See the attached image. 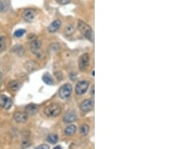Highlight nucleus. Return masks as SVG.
I'll return each instance as SVG.
<instances>
[{
  "mask_svg": "<svg viewBox=\"0 0 169 149\" xmlns=\"http://www.w3.org/2000/svg\"><path fill=\"white\" fill-rule=\"evenodd\" d=\"M77 28L80 30V33L88 39V40L93 42V32H92V28L89 27L87 23L82 20H78L77 23Z\"/></svg>",
  "mask_w": 169,
  "mask_h": 149,
  "instance_id": "1",
  "label": "nucleus"
},
{
  "mask_svg": "<svg viewBox=\"0 0 169 149\" xmlns=\"http://www.w3.org/2000/svg\"><path fill=\"white\" fill-rule=\"evenodd\" d=\"M41 47H42V44L37 39H34L30 43V49L31 51L35 55L40 57L41 54H42V51H41Z\"/></svg>",
  "mask_w": 169,
  "mask_h": 149,
  "instance_id": "5",
  "label": "nucleus"
},
{
  "mask_svg": "<svg viewBox=\"0 0 169 149\" xmlns=\"http://www.w3.org/2000/svg\"><path fill=\"white\" fill-rule=\"evenodd\" d=\"M39 112V106L35 104H29L25 108V112L28 115H35Z\"/></svg>",
  "mask_w": 169,
  "mask_h": 149,
  "instance_id": "11",
  "label": "nucleus"
},
{
  "mask_svg": "<svg viewBox=\"0 0 169 149\" xmlns=\"http://www.w3.org/2000/svg\"><path fill=\"white\" fill-rule=\"evenodd\" d=\"M72 93V87L70 84H65L60 87L59 90V95L63 99H67L71 96Z\"/></svg>",
  "mask_w": 169,
  "mask_h": 149,
  "instance_id": "3",
  "label": "nucleus"
},
{
  "mask_svg": "<svg viewBox=\"0 0 169 149\" xmlns=\"http://www.w3.org/2000/svg\"><path fill=\"white\" fill-rule=\"evenodd\" d=\"M48 141L51 144H56L58 142V136L55 134H50L48 136Z\"/></svg>",
  "mask_w": 169,
  "mask_h": 149,
  "instance_id": "19",
  "label": "nucleus"
},
{
  "mask_svg": "<svg viewBox=\"0 0 169 149\" xmlns=\"http://www.w3.org/2000/svg\"><path fill=\"white\" fill-rule=\"evenodd\" d=\"M42 80H43V81L45 84H48V85H52V84H54V79H53V78L51 76L50 74H44L43 77H42Z\"/></svg>",
  "mask_w": 169,
  "mask_h": 149,
  "instance_id": "16",
  "label": "nucleus"
},
{
  "mask_svg": "<svg viewBox=\"0 0 169 149\" xmlns=\"http://www.w3.org/2000/svg\"><path fill=\"white\" fill-rule=\"evenodd\" d=\"M28 118H29V115L26 113V112H16L14 115V121L17 123L19 124H23L27 121Z\"/></svg>",
  "mask_w": 169,
  "mask_h": 149,
  "instance_id": "10",
  "label": "nucleus"
},
{
  "mask_svg": "<svg viewBox=\"0 0 169 149\" xmlns=\"http://www.w3.org/2000/svg\"><path fill=\"white\" fill-rule=\"evenodd\" d=\"M20 83L17 81H12L8 84V89H9L10 91H13V92H16L20 88Z\"/></svg>",
  "mask_w": 169,
  "mask_h": 149,
  "instance_id": "15",
  "label": "nucleus"
},
{
  "mask_svg": "<svg viewBox=\"0 0 169 149\" xmlns=\"http://www.w3.org/2000/svg\"><path fill=\"white\" fill-rule=\"evenodd\" d=\"M8 9V4L5 1L0 0V12H5Z\"/></svg>",
  "mask_w": 169,
  "mask_h": 149,
  "instance_id": "18",
  "label": "nucleus"
},
{
  "mask_svg": "<svg viewBox=\"0 0 169 149\" xmlns=\"http://www.w3.org/2000/svg\"><path fill=\"white\" fill-rule=\"evenodd\" d=\"M61 24H62L61 20H54V22H52V23L50 24L49 27H48V31H49L50 33H55L56 31H57V30L60 29Z\"/></svg>",
  "mask_w": 169,
  "mask_h": 149,
  "instance_id": "13",
  "label": "nucleus"
},
{
  "mask_svg": "<svg viewBox=\"0 0 169 149\" xmlns=\"http://www.w3.org/2000/svg\"><path fill=\"white\" fill-rule=\"evenodd\" d=\"M77 118V115L74 112H68L65 115L63 118V121L66 124H69V123L74 122Z\"/></svg>",
  "mask_w": 169,
  "mask_h": 149,
  "instance_id": "12",
  "label": "nucleus"
},
{
  "mask_svg": "<svg viewBox=\"0 0 169 149\" xmlns=\"http://www.w3.org/2000/svg\"><path fill=\"white\" fill-rule=\"evenodd\" d=\"M56 1L60 5H66L71 2V0H56Z\"/></svg>",
  "mask_w": 169,
  "mask_h": 149,
  "instance_id": "23",
  "label": "nucleus"
},
{
  "mask_svg": "<svg viewBox=\"0 0 169 149\" xmlns=\"http://www.w3.org/2000/svg\"><path fill=\"white\" fill-rule=\"evenodd\" d=\"M89 60H90V57L88 54H84L80 57L78 60V66L80 71H83L87 68L89 63Z\"/></svg>",
  "mask_w": 169,
  "mask_h": 149,
  "instance_id": "6",
  "label": "nucleus"
},
{
  "mask_svg": "<svg viewBox=\"0 0 169 149\" xmlns=\"http://www.w3.org/2000/svg\"><path fill=\"white\" fill-rule=\"evenodd\" d=\"M36 149H50V148L48 145L42 144V145H40L38 146Z\"/></svg>",
  "mask_w": 169,
  "mask_h": 149,
  "instance_id": "24",
  "label": "nucleus"
},
{
  "mask_svg": "<svg viewBox=\"0 0 169 149\" xmlns=\"http://www.w3.org/2000/svg\"><path fill=\"white\" fill-rule=\"evenodd\" d=\"M80 109L83 112H89L93 109V102L91 99H85L80 104Z\"/></svg>",
  "mask_w": 169,
  "mask_h": 149,
  "instance_id": "8",
  "label": "nucleus"
},
{
  "mask_svg": "<svg viewBox=\"0 0 169 149\" xmlns=\"http://www.w3.org/2000/svg\"><path fill=\"white\" fill-rule=\"evenodd\" d=\"M12 106V101L9 97L4 94H0V107L9 109Z\"/></svg>",
  "mask_w": 169,
  "mask_h": 149,
  "instance_id": "7",
  "label": "nucleus"
},
{
  "mask_svg": "<svg viewBox=\"0 0 169 149\" xmlns=\"http://www.w3.org/2000/svg\"><path fill=\"white\" fill-rule=\"evenodd\" d=\"M1 81H2V72H0V84H1Z\"/></svg>",
  "mask_w": 169,
  "mask_h": 149,
  "instance_id": "27",
  "label": "nucleus"
},
{
  "mask_svg": "<svg viewBox=\"0 0 169 149\" xmlns=\"http://www.w3.org/2000/svg\"><path fill=\"white\" fill-rule=\"evenodd\" d=\"M91 94L94 95V86H92V90H91Z\"/></svg>",
  "mask_w": 169,
  "mask_h": 149,
  "instance_id": "25",
  "label": "nucleus"
},
{
  "mask_svg": "<svg viewBox=\"0 0 169 149\" xmlns=\"http://www.w3.org/2000/svg\"><path fill=\"white\" fill-rule=\"evenodd\" d=\"M74 32V27H73V25H68L67 27L65 29V34L66 36H70V35L73 34Z\"/></svg>",
  "mask_w": 169,
  "mask_h": 149,
  "instance_id": "20",
  "label": "nucleus"
},
{
  "mask_svg": "<svg viewBox=\"0 0 169 149\" xmlns=\"http://www.w3.org/2000/svg\"><path fill=\"white\" fill-rule=\"evenodd\" d=\"M89 82L86 81H80L75 87V92L77 95H83L87 91L89 88Z\"/></svg>",
  "mask_w": 169,
  "mask_h": 149,
  "instance_id": "4",
  "label": "nucleus"
},
{
  "mask_svg": "<svg viewBox=\"0 0 169 149\" xmlns=\"http://www.w3.org/2000/svg\"><path fill=\"white\" fill-rule=\"evenodd\" d=\"M44 112L45 115L49 118H55L61 114L62 108L58 104H51L45 108Z\"/></svg>",
  "mask_w": 169,
  "mask_h": 149,
  "instance_id": "2",
  "label": "nucleus"
},
{
  "mask_svg": "<svg viewBox=\"0 0 169 149\" xmlns=\"http://www.w3.org/2000/svg\"><path fill=\"white\" fill-rule=\"evenodd\" d=\"M89 127L87 124H83L80 127V133L82 136H86L89 133Z\"/></svg>",
  "mask_w": 169,
  "mask_h": 149,
  "instance_id": "17",
  "label": "nucleus"
},
{
  "mask_svg": "<svg viewBox=\"0 0 169 149\" xmlns=\"http://www.w3.org/2000/svg\"><path fill=\"white\" fill-rule=\"evenodd\" d=\"M76 130H77V127L74 124H70L65 128L64 133L66 136H72L75 133Z\"/></svg>",
  "mask_w": 169,
  "mask_h": 149,
  "instance_id": "14",
  "label": "nucleus"
},
{
  "mask_svg": "<svg viewBox=\"0 0 169 149\" xmlns=\"http://www.w3.org/2000/svg\"><path fill=\"white\" fill-rule=\"evenodd\" d=\"M54 149H62V147L61 146H60V145H58V146H56L55 148H54Z\"/></svg>",
  "mask_w": 169,
  "mask_h": 149,
  "instance_id": "26",
  "label": "nucleus"
},
{
  "mask_svg": "<svg viewBox=\"0 0 169 149\" xmlns=\"http://www.w3.org/2000/svg\"><path fill=\"white\" fill-rule=\"evenodd\" d=\"M25 33H26V30H22V29H20V30H16L15 33H14V36L17 38H20L21 37V36H23V35L25 34Z\"/></svg>",
  "mask_w": 169,
  "mask_h": 149,
  "instance_id": "22",
  "label": "nucleus"
},
{
  "mask_svg": "<svg viewBox=\"0 0 169 149\" xmlns=\"http://www.w3.org/2000/svg\"><path fill=\"white\" fill-rule=\"evenodd\" d=\"M6 48L5 38L4 36H0V51H3Z\"/></svg>",
  "mask_w": 169,
  "mask_h": 149,
  "instance_id": "21",
  "label": "nucleus"
},
{
  "mask_svg": "<svg viewBox=\"0 0 169 149\" xmlns=\"http://www.w3.org/2000/svg\"><path fill=\"white\" fill-rule=\"evenodd\" d=\"M36 11L33 9L28 8L26 9L23 13V18L26 20V22H32L36 17Z\"/></svg>",
  "mask_w": 169,
  "mask_h": 149,
  "instance_id": "9",
  "label": "nucleus"
}]
</instances>
